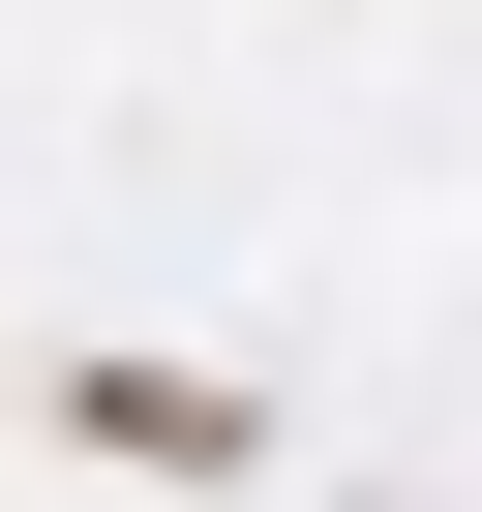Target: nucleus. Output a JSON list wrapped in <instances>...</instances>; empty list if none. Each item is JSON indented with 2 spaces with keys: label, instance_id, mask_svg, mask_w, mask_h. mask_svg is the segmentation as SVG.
<instances>
[{
  "label": "nucleus",
  "instance_id": "obj_1",
  "mask_svg": "<svg viewBox=\"0 0 482 512\" xmlns=\"http://www.w3.org/2000/svg\"><path fill=\"white\" fill-rule=\"evenodd\" d=\"M91 452H121V482H211L241 392H211V362H91Z\"/></svg>",
  "mask_w": 482,
  "mask_h": 512
}]
</instances>
